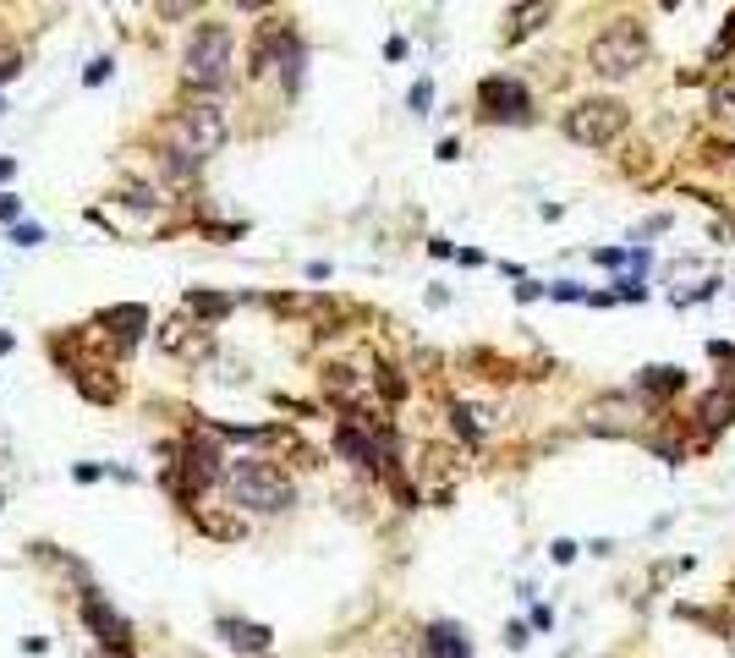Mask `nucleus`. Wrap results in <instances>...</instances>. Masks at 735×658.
Listing matches in <instances>:
<instances>
[{"label": "nucleus", "mask_w": 735, "mask_h": 658, "mask_svg": "<svg viewBox=\"0 0 735 658\" xmlns=\"http://www.w3.org/2000/svg\"><path fill=\"white\" fill-rule=\"evenodd\" d=\"M225 489H231V500H236L242 510H264V516H280V510L296 505L291 478H285L275 461H264V456L231 461V467H225Z\"/></svg>", "instance_id": "nucleus-1"}, {"label": "nucleus", "mask_w": 735, "mask_h": 658, "mask_svg": "<svg viewBox=\"0 0 735 658\" xmlns=\"http://www.w3.org/2000/svg\"><path fill=\"white\" fill-rule=\"evenodd\" d=\"M648 56H653V39H648V28H642L637 17H615V23L587 45V67H593L598 78H631V72L648 67Z\"/></svg>", "instance_id": "nucleus-2"}, {"label": "nucleus", "mask_w": 735, "mask_h": 658, "mask_svg": "<svg viewBox=\"0 0 735 658\" xmlns=\"http://www.w3.org/2000/svg\"><path fill=\"white\" fill-rule=\"evenodd\" d=\"M560 127H565V138L582 143V149H609V143H620V132L631 127V110H626L620 99H609V94H593V99H576Z\"/></svg>", "instance_id": "nucleus-3"}, {"label": "nucleus", "mask_w": 735, "mask_h": 658, "mask_svg": "<svg viewBox=\"0 0 735 658\" xmlns=\"http://www.w3.org/2000/svg\"><path fill=\"white\" fill-rule=\"evenodd\" d=\"M231 72V28L225 23H198L192 39H187V56H182V78L192 89H220Z\"/></svg>", "instance_id": "nucleus-4"}, {"label": "nucleus", "mask_w": 735, "mask_h": 658, "mask_svg": "<svg viewBox=\"0 0 735 658\" xmlns=\"http://www.w3.org/2000/svg\"><path fill=\"white\" fill-rule=\"evenodd\" d=\"M225 110L214 105V99H198V105H187L182 110V121H176V149L171 154H182L187 165H203L209 154H220V143H225Z\"/></svg>", "instance_id": "nucleus-5"}, {"label": "nucleus", "mask_w": 735, "mask_h": 658, "mask_svg": "<svg viewBox=\"0 0 735 658\" xmlns=\"http://www.w3.org/2000/svg\"><path fill=\"white\" fill-rule=\"evenodd\" d=\"M478 116H483V121H505V127L533 121V94H527V83H516V78H483V83H478Z\"/></svg>", "instance_id": "nucleus-6"}, {"label": "nucleus", "mask_w": 735, "mask_h": 658, "mask_svg": "<svg viewBox=\"0 0 735 658\" xmlns=\"http://www.w3.org/2000/svg\"><path fill=\"white\" fill-rule=\"evenodd\" d=\"M160 346L171 357H182V363H209L214 357V329L182 313V318H165L160 324Z\"/></svg>", "instance_id": "nucleus-7"}, {"label": "nucleus", "mask_w": 735, "mask_h": 658, "mask_svg": "<svg viewBox=\"0 0 735 658\" xmlns=\"http://www.w3.org/2000/svg\"><path fill=\"white\" fill-rule=\"evenodd\" d=\"M83 620L94 625V636L105 642V653H127V642H132V620H127L100 587H83Z\"/></svg>", "instance_id": "nucleus-8"}, {"label": "nucleus", "mask_w": 735, "mask_h": 658, "mask_svg": "<svg viewBox=\"0 0 735 658\" xmlns=\"http://www.w3.org/2000/svg\"><path fill=\"white\" fill-rule=\"evenodd\" d=\"M335 450H340L351 467H368V472H374L380 461H390V434L374 439V434H368V423H340V428H335Z\"/></svg>", "instance_id": "nucleus-9"}, {"label": "nucleus", "mask_w": 735, "mask_h": 658, "mask_svg": "<svg viewBox=\"0 0 735 658\" xmlns=\"http://www.w3.org/2000/svg\"><path fill=\"white\" fill-rule=\"evenodd\" d=\"M587 434H631V423H637V407H631V396H604V401H593L587 407Z\"/></svg>", "instance_id": "nucleus-10"}, {"label": "nucleus", "mask_w": 735, "mask_h": 658, "mask_svg": "<svg viewBox=\"0 0 735 658\" xmlns=\"http://www.w3.org/2000/svg\"><path fill=\"white\" fill-rule=\"evenodd\" d=\"M220 478V450L209 445V439H192L187 445V461H182V494H198V489H209Z\"/></svg>", "instance_id": "nucleus-11"}, {"label": "nucleus", "mask_w": 735, "mask_h": 658, "mask_svg": "<svg viewBox=\"0 0 735 658\" xmlns=\"http://www.w3.org/2000/svg\"><path fill=\"white\" fill-rule=\"evenodd\" d=\"M100 329H110L116 346H138V336L149 329V307L143 302H116V307L100 313Z\"/></svg>", "instance_id": "nucleus-12"}, {"label": "nucleus", "mask_w": 735, "mask_h": 658, "mask_svg": "<svg viewBox=\"0 0 735 658\" xmlns=\"http://www.w3.org/2000/svg\"><path fill=\"white\" fill-rule=\"evenodd\" d=\"M214 631L225 636V647L253 653V658H264V653H269V642H275V631H269V625H258V620H236V614H220V625H214Z\"/></svg>", "instance_id": "nucleus-13"}, {"label": "nucleus", "mask_w": 735, "mask_h": 658, "mask_svg": "<svg viewBox=\"0 0 735 658\" xmlns=\"http://www.w3.org/2000/svg\"><path fill=\"white\" fill-rule=\"evenodd\" d=\"M680 390H686V368H664V363H658V368H642V374H637V396H648L653 407H664V401L680 396Z\"/></svg>", "instance_id": "nucleus-14"}, {"label": "nucleus", "mask_w": 735, "mask_h": 658, "mask_svg": "<svg viewBox=\"0 0 735 658\" xmlns=\"http://www.w3.org/2000/svg\"><path fill=\"white\" fill-rule=\"evenodd\" d=\"M429 658H472V636L456 620L429 625Z\"/></svg>", "instance_id": "nucleus-15"}, {"label": "nucleus", "mask_w": 735, "mask_h": 658, "mask_svg": "<svg viewBox=\"0 0 735 658\" xmlns=\"http://www.w3.org/2000/svg\"><path fill=\"white\" fill-rule=\"evenodd\" d=\"M549 17H555V7H511V12H505V45H516V39L549 28Z\"/></svg>", "instance_id": "nucleus-16"}, {"label": "nucleus", "mask_w": 735, "mask_h": 658, "mask_svg": "<svg viewBox=\"0 0 735 658\" xmlns=\"http://www.w3.org/2000/svg\"><path fill=\"white\" fill-rule=\"evenodd\" d=\"M182 307H187L192 318H203V324H209V318H225V313H231L236 302H231L225 291H198V285H192V291L182 296Z\"/></svg>", "instance_id": "nucleus-17"}, {"label": "nucleus", "mask_w": 735, "mask_h": 658, "mask_svg": "<svg viewBox=\"0 0 735 658\" xmlns=\"http://www.w3.org/2000/svg\"><path fill=\"white\" fill-rule=\"evenodd\" d=\"M697 418H702L708 428H730V423H735V390H708L702 407H697Z\"/></svg>", "instance_id": "nucleus-18"}, {"label": "nucleus", "mask_w": 735, "mask_h": 658, "mask_svg": "<svg viewBox=\"0 0 735 658\" xmlns=\"http://www.w3.org/2000/svg\"><path fill=\"white\" fill-rule=\"evenodd\" d=\"M198 527H203L209 538H225V543L242 538V521H236V516H220V510H198Z\"/></svg>", "instance_id": "nucleus-19"}, {"label": "nucleus", "mask_w": 735, "mask_h": 658, "mask_svg": "<svg viewBox=\"0 0 735 658\" xmlns=\"http://www.w3.org/2000/svg\"><path fill=\"white\" fill-rule=\"evenodd\" d=\"M78 390L94 396V401H116V379H105V368H83L78 374Z\"/></svg>", "instance_id": "nucleus-20"}, {"label": "nucleus", "mask_w": 735, "mask_h": 658, "mask_svg": "<svg viewBox=\"0 0 735 658\" xmlns=\"http://www.w3.org/2000/svg\"><path fill=\"white\" fill-rule=\"evenodd\" d=\"M708 110H713L719 121H735V78H719V83H713V94H708Z\"/></svg>", "instance_id": "nucleus-21"}, {"label": "nucleus", "mask_w": 735, "mask_h": 658, "mask_svg": "<svg viewBox=\"0 0 735 658\" xmlns=\"http://www.w3.org/2000/svg\"><path fill=\"white\" fill-rule=\"evenodd\" d=\"M324 385H329V396H340V401L362 390V379H357L351 368H324Z\"/></svg>", "instance_id": "nucleus-22"}, {"label": "nucleus", "mask_w": 735, "mask_h": 658, "mask_svg": "<svg viewBox=\"0 0 735 658\" xmlns=\"http://www.w3.org/2000/svg\"><path fill=\"white\" fill-rule=\"evenodd\" d=\"M407 105H412V116H429V105H434V83H429V78H418V83H412V94H407Z\"/></svg>", "instance_id": "nucleus-23"}, {"label": "nucleus", "mask_w": 735, "mask_h": 658, "mask_svg": "<svg viewBox=\"0 0 735 658\" xmlns=\"http://www.w3.org/2000/svg\"><path fill=\"white\" fill-rule=\"evenodd\" d=\"M12 242H18V247H39V242H45V231H39L34 220H18V225H12Z\"/></svg>", "instance_id": "nucleus-24"}, {"label": "nucleus", "mask_w": 735, "mask_h": 658, "mask_svg": "<svg viewBox=\"0 0 735 658\" xmlns=\"http://www.w3.org/2000/svg\"><path fill=\"white\" fill-rule=\"evenodd\" d=\"M380 390H385L390 401H401V396H407V379H401L396 368H385V363H380Z\"/></svg>", "instance_id": "nucleus-25"}, {"label": "nucleus", "mask_w": 735, "mask_h": 658, "mask_svg": "<svg viewBox=\"0 0 735 658\" xmlns=\"http://www.w3.org/2000/svg\"><path fill=\"white\" fill-rule=\"evenodd\" d=\"M110 67H116L110 56H100V61H89V67H83V83H89V89H100V83L110 78Z\"/></svg>", "instance_id": "nucleus-26"}, {"label": "nucleus", "mask_w": 735, "mask_h": 658, "mask_svg": "<svg viewBox=\"0 0 735 658\" xmlns=\"http://www.w3.org/2000/svg\"><path fill=\"white\" fill-rule=\"evenodd\" d=\"M18 220H23V203L0 192V225H18Z\"/></svg>", "instance_id": "nucleus-27"}, {"label": "nucleus", "mask_w": 735, "mask_h": 658, "mask_svg": "<svg viewBox=\"0 0 735 658\" xmlns=\"http://www.w3.org/2000/svg\"><path fill=\"white\" fill-rule=\"evenodd\" d=\"M593 258H598L604 269H620V263H626V247H598Z\"/></svg>", "instance_id": "nucleus-28"}, {"label": "nucleus", "mask_w": 735, "mask_h": 658, "mask_svg": "<svg viewBox=\"0 0 735 658\" xmlns=\"http://www.w3.org/2000/svg\"><path fill=\"white\" fill-rule=\"evenodd\" d=\"M549 554H555V565H571V560H576V543L560 538V543H549Z\"/></svg>", "instance_id": "nucleus-29"}, {"label": "nucleus", "mask_w": 735, "mask_h": 658, "mask_svg": "<svg viewBox=\"0 0 735 658\" xmlns=\"http://www.w3.org/2000/svg\"><path fill=\"white\" fill-rule=\"evenodd\" d=\"M505 647H511V653H522V647H527V625H522V620L505 631Z\"/></svg>", "instance_id": "nucleus-30"}, {"label": "nucleus", "mask_w": 735, "mask_h": 658, "mask_svg": "<svg viewBox=\"0 0 735 658\" xmlns=\"http://www.w3.org/2000/svg\"><path fill=\"white\" fill-rule=\"evenodd\" d=\"M12 176H18V165H12V160H0V181H12Z\"/></svg>", "instance_id": "nucleus-31"}, {"label": "nucleus", "mask_w": 735, "mask_h": 658, "mask_svg": "<svg viewBox=\"0 0 735 658\" xmlns=\"http://www.w3.org/2000/svg\"><path fill=\"white\" fill-rule=\"evenodd\" d=\"M12 346H18V341H12V336H7V329H0V357H7V352H12Z\"/></svg>", "instance_id": "nucleus-32"}, {"label": "nucleus", "mask_w": 735, "mask_h": 658, "mask_svg": "<svg viewBox=\"0 0 735 658\" xmlns=\"http://www.w3.org/2000/svg\"><path fill=\"white\" fill-rule=\"evenodd\" d=\"M0 116H7V99H0Z\"/></svg>", "instance_id": "nucleus-33"}, {"label": "nucleus", "mask_w": 735, "mask_h": 658, "mask_svg": "<svg viewBox=\"0 0 735 658\" xmlns=\"http://www.w3.org/2000/svg\"><path fill=\"white\" fill-rule=\"evenodd\" d=\"M0 505H7V500H0Z\"/></svg>", "instance_id": "nucleus-34"}]
</instances>
